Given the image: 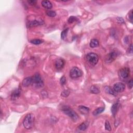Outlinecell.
I'll return each mask as SVG.
<instances>
[{
	"label": "cell",
	"instance_id": "3957f363",
	"mask_svg": "<svg viewBox=\"0 0 133 133\" xmlns=\"http://www.w3.org/2000/svg\"><path fill=\"white\" fill-rule=\"evenodd\" d=\"M87 61L92 66H95L98 63L99 60V56L94 53H89L86 56Z\"/></svg>",
	"mask_w": 133,
	"mask_h": 133
},
{
	"label": "cell",
	"instance_id": "44dd1931",
	"mask_svg": "<svg viewBox=\"0 0 133 133\" xmlns=\"http://www.w3.org/2000/svg\"><path fill=\"white\" fill-rule=\"evenodd\" d=\"M69 31V29L68 28H67V29H64V30H63V31H62L61 33V38L63 39H66L67 38V34H68V32Z\"/></svg>",
	"mask_w": 133,
	"mask_h": 133
},
{
	"label": "cell",
	"instance_id": "277c9868",
	"mask_svg": "<svg viewBox=\"0 0 133 133\" xmlns=\"http://www.w3.org/2000/svg\"><path fill=\"white\" fill-rule=\"evenodd\" d=\"M32 86L36 88L39 89L44 86V82L42 80L40 75L39 73H36L33 77Z\"/></svg>",
	"mask_w": 133,
	"mask_h": 133
},
{
	"label": "cell",
	"instance_id": "7a4b0ae2",
	"mask_svg": "<svg viewBox=\"0 0 133 133\" xmlns=\"http://www.w3.org/2000/svg\"><path fill=\"white\" fill-rule=\"evenodd\" d=\"M62 110L64 114L68 115L73 121H76L79 119V115L74 110L71 109L69 107L64 106L63 107Z\"/></svg>",
	"mask_w": 133,
	"mask_h": 133
},
{
	"label": "cell",
	"instance_id": "83f0119b",
	"mask_svg": "<svg viewBox=\"0 0 133 133\" xmlns=\"http://www.w3.org/2000/svg\"><path fill=\"white\" fill-rule=\"evenodd\" d=\"M36 1L35 0H29V1H28V3H29L30 5H35L36 4Z\"/></svg>",
	"mask_w": 133,
	"mask_h": 133
},
{
	"label": "cell",
	"instance_id": "4dcf8cb0",
	"mask_svg": "<svg viewBox=\"0 0 133 133\" xmlns=\"http://www.w3.org/2000/svg\"><path fill=\"white\" fill-rule=\"evenodd\" d=\"M128 52L130 54H133V44H131L130 45L128 49Z\"/></svg>",
	"mask_w": 133,
	"mask_h": 133
},
{
	"label": "cell",
	"instance_id": "5bb4252c",
	"mask_svg": "<svg viewBox=\"0 0 133 133\" xmlns=\"http://www.w3.org/2000/svg\"><path fill=\"white\" fill-rule=\"evenodd\" d=\"M79 110L82 114H88L89 111V109L87 107L84 106H80L79 107Z\"/></svg>",
	"mask_w": 133,
	"mask_h": 133
},
{
	"label": "cell",
	"instance_id": "484cf974",
	"mask_svg": "<svg viewBox=\"0 0 133 133\" xmlns=\"http://www.w3.org/2000/svg\"><path fill=\"white\" fill-rule=\"evenodd\" d=\"M70 94V92L69 90H64V91L61 93V96L64 97H67Z\"/></svg>",
	"mask_w": 133,
	"mask_h": 133
},
{
	"label": "cell",
	"instance_id": "2e32d148",
	"mask_svg": "<svg viewBox=\"0 0 133 133\" xmlns=\"http://www.w3.org/2000/svg\"><path fill=\"white\" fill-rule=\"evenodd\" d=\"M89 125V123L87 122H85L82 124H81L78 127V129L80 131H84L87 128Z\"/></svg>",
	"mask_w": 133,
	"mask_h": 133
},
{
	"label": "cell",
	"instance_id": "e0dca14e",
	"mask_svg": "<svg viewBox=\"0 0 133 133\" xmlns=\"http://www.w3.org/2000/svg\"><path fill=\"white\" fill-rule=\"evenodd\" d=\"M118 102H117V103H115L112 106L111 112H112V115L113 116H115V114H117V112L118 109Z\"/></svg>",
	"mask_w": 133,
	"mask_h": 133
},
{
	"label": "cell",
	"instance_id": "603a6c76",
	"mask_svg": "<svg viewBox=\"0 0 133 133\" xmlns=\"http://www.w3.org/2000/svg\"><path fill=\"white\" fill-rule=\"evenodd\" d=\"M46 15L48 16L51 17H54L56 16V13L55 12V11L49 10V11H47L46 12Z\"/></svg>",
	"mask_w": 133,
	"mask_h": 133
},
{
	"label": "cell",
	"instance_id": "ffe728a7",
	"mask_svg": "<svg viewBox=\"0 0 133 133\" xmlns=\"http://www.w3.org/2000/svg\"><path fill=\"white\" fill-rule=\"evenodd\" d=\"M105 91L106 93H108V94H109L112 95H114V96H115L116 93H117L114 92V90L113 89H112L111 87L109 86L105 87Z\"/></svg>",
	"mask_w": 133,
	"mask_h": 133
},
{
	"label": "cell",
	"instance_id": "8fae6325",
	"mask_svg": "<svg viewBox=\"0 0 133 133\" xmlns=\"http://www.w3.org/2000/svg\"><path fill=\"white\" fill-rule=\"evenodd\" d=\"M21 95V89H16L12 92V95H11V99L12 100H15L18 99L20 96Z\"/></svg>",
	"mask_w": 133,
	"mask_h": 133
},
{
	"label": "cell",
	"instance_id": "1f68e13d",
	"mask_svg": "<svg viewBox=\"0 0 133 133\" xmlns=\"http://www.w3.org/2000/svg\"><path fill=\"white\" fill-rule=\"evenodd\" d=\"M117 19H118V21L119 22H120V23H123L124 22V19L122 18L118 17L117 18Z\"/></svg>",
	"mask_w": 133,
	"mask_h": 133
},
{
	"label": "cell",
	"instance_id": "30bf717a",
	"mask_svg": "<svg viewBox=\"0 0 133 133\" xmlns=\"http://www.w3.org/2000/svg\"><path fill=\"white\" fill-rule=\"evenodd\" d=\"M65 64V61L63 59L59 58L56 59L55 62V68L57 70H61L63 68Z\"/></svg>",
	"mask_w": 133,
	"mask_h": 133
},
{
	"label": "cell",
	"instance_id": "f546056e",
	"mask_svg": "<svg viewBox=\"0 0 133 133\" xmlns=\"http://www.w3.org/2000/svg\"><path fill=\"white\" fill-rule=\"evenodd\" d=\"M128 87L129 89H132V87H133V81L132 79H131V80H130L128 82Z\"/></svg>",
	"mask_w": 133,
	"mask_h": 133
},
{
	"label": "cell",
	"instance_id": "6da1fadb",
	"mask_svg": "<svg viewBox=\"0 0 133 133\" xmlns=\"http://www.w3.org/2000/svg\"><path fill=\"white\" fill-rule=\"evenodd\" d=\"M34 121V117L31 114H28L25 116L23 121V125L26 129H31L33 126Z\"/></svg>",
	"mask_w": 133,
	"mask_h": 133
},
{
	"label": "cell",
	"instance_id": "7402d4cb",
	"mask_svg": "<svg viewBox=\"0 0 133 133\" xmlns=\"http://www.w3.org/2000/svg\"><path fill=\"white\" fill-rule=\"evenodd\" d=\"M43 42V41L40 39H33L30 41V43L34 45H39Z\"/></svg>",
	"mask_w": 133,
	"mask_h": 133
},
{
	"label": "cell",
	"instance_id": "cb8c5ba5",
	"mask_svg": "<svg viewBox=\"0 0 133 133\" xmlns=\"http://www.w3.org/2000/svg\"><path fill=\"white\" fill-rule=\"evenodd\" d=\"M78 20V18L76 17L75 16H70L68 20V22H69V24H72L73 22H74Z\"/></svg>",
	"mask_w": 133,
	"mask_h": 133
},
{
	"label": "cell",
	"instance_id": "d6986e66",
	"mask_svg": "<svg viewBox=\"0 0 133 133\" xmlns=\"http://www.w3.org/2000/svg\"><path fill=\"white\" fill-rule=\"evenodd\" d=\"M104 110V108L103 107H100V108H98L97 109H95L94 111H93V114L94 115H97L103 112Z\"/></svg>",
	"mask_w": 133,
	"mask_h": 133
},
{
	"label": "cell",
	"instance_id": "9a60e30c",
	"mask_svg": "<svg viewBox=\"0 0 133 133\" xmlns=\"http://www.w3.org/2000/svg\"><path fill=\"white\" fill-rule=\"evenodd\" d=\"M99 45V42L97 39H91V41L90 42L89 46L91 48H95L98 47Z\"/></svg>",
	"mask_w": 133,
	"mask_h": 133
},
{
	"label": "cell",
	"instance_id": "52a82bcc",
	"mask_svg": "<svg viewBox=\"0 0 133 133\" xmlns=\"http://www.w3.org/2000/svg\"><path fill=\"white\" fill-rule=\"evenodd\" d=\"M125 84L121 82L115 83L113 85V89L114 90L115 93H122L125 90Z\"/></svg>",
	"mask_w": 133,
	"mask_h": 133
},
{
	"label": "cell",
	"instance_id": "8992f818",
	"mask_svg": "<svg viewBox=\"0 0 133 133\" xmlns=\"http://www.w3.org/2000/svg\"><path fill=\"white\" fill-rule=\"evenodd\" d=\"M118 76L121 80H126L129 77L130 74V69L128 68H123L119 70L118 73Z\"/></svg>",
	"mask_w": 133,
	"mask_h": 133
},
{
	"label": "cell",
	"instance_id": "7c38bea8",
	"mask_svg": "<svg viewBox=\"0 0 133 133\" xmlns=\"http://www.w3.org/2000/svg\"><path fill=\"white\" fill-rule=\"evenodd\" d=\"M33 81V77H27L24 79L22 82V85L24 87H28L31 85Z\"/></svg>",
	"mask_w": 133,
	"mask_h": 133
},
{
	"label": "cell",
	"instance_id": "9c48e42d",
	"mask_svg": "<svg viewBox=\"0 0 133 133\" xmlns=\"http://www.w3.org/2000/svg\"><path fill=\"white\" fill-rule=\"evenodd\" d=\"M44 24V22H43V21H42V20L39 21V20H32L28 22L27 24V26L28 28H30L32 27H37V26H39V25H43Z\"/></svg>",
	"mask_w": 133,
	"mask_h": 133
},
{
	"label": "cell",
	"instance_id": "d4e9b609",
	"mask_svg": "<svg viewBox=\"0 0 133 133\" xmlns=\"http://www.w3.org/2000/svg\"><path fill=\"white\" fill-rule=\"evenodd\" d=\"M105 128L108 131H111V127L110 125V124L108 121H106L105 122Z\"/></svg>",
	"mask_w": 133,
	"mask_h": 133
},
{
	"label": "cell",
	"instance_id": "ac0fdd59",
	"mask_svg": "<svg viewBox=\"0 0 133 133\" xmlns=\"http://www.w3.org/2000/svg\"><path fill=\"white\" fill-rule=\"evenodd\" d=\"M90 92L91 93H93V94H99V93L100 92L99 89L95 85H93L90 87Z\"/></svg>",
	"mask_w": 133,
	"mask_h": 133
},
{
	"label": "cell",
	"instance_id": "5b68a950",
	"mask_svg": "<svg viewBox=\"0 0 133 133\" xmlns=\"http://www.w3.org/2000/svg\"><path fill=\"white\" fill-rule=\"evenodd\" d=\"M83 74V72L82 71L78 68V67H74L70 70V76L71 78L73 79H78L80 78Z\"/></svg>",
	"mask_w": 133,
	"mask_h": 133
},
{
	"label": "cell",
	"instance_id": "4fadbf2b",
	"mask_svg": "<svg viewBox=\"0 0 133 133\" xmlns=\"http://www.w3.org/2000/svg\"><path fill=\"white\" fill-rule=\"evenodd\" d=\"M41 4L42 6L45 8H46L47 10H50L53 7V4L51 2H50L49 1H47V0L42 1L41 2Z\"/></svg>",
	"mask_w": 133,
	"mask_h": 133
},
{
	"label": "cell",
	"instance_id": "ba28073f",
	"mask_svg": "<svg viewBox=\"0 0 133 133\" xmlns=\"http://www.w3.org/2000/svg\"><path fill=\"white\" fill-rule=\"evenodd\" d=\"M118 54L115 52H112L107 55L106 58V61L108 63H111L117 58Z\"/></svg>",
	"mask_w": 133,
	"mask_h": 133
},
{
	"label": "cell",
	"instance_id": "f1b7e54d",
	"mask_svg": "<svg viewBox=\"0 0 133 133\" xmlns=\"http://www.w3.org/2000/svg\"><path fill=\"white\" fill-rule=\"evenodd\" d=\"M128 17H129V20L131 22H132L133 21V10H131L130 11L129 13H128Z\"/></svg>",
	"mask_w": 133,
	"mask_h": 133
},
{
	"label": "cell",
	"instance_id": "4316f807",
	"mask_svg": "<svg viewBox=\"0 0 133 133\" xmlns=\"http://www.w3.org/2000/svg\"><path fill=\"white\" fill-rule=\"evenodd\" d=\"M60 84L62 85H64L66 84V78L64 76H62V77L61 78L60 80Z\"/></svg>",
	"mask_w": 133,
	"mask_h": 133
}]
</instances>
